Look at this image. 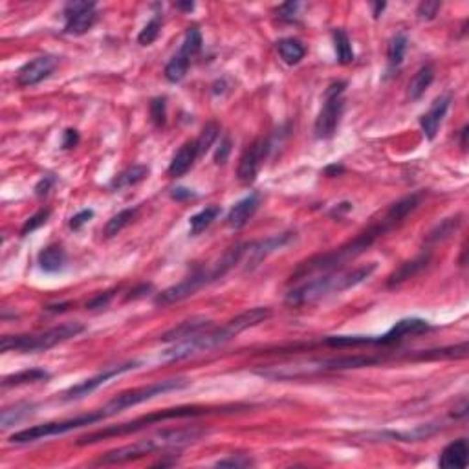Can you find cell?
I'll return each mask as SVG.
<instances>
[{
	"mask_svg": "<svg viewBox=\"0 0 469 469\" xmlns=\"http://www.w3.org/2000/svg\"><path fill=\"white\" fill-rule=\"evenodd\" d=\"M377 268V262H368L365 266L354 268L349 271H329L323 277L312 279L305 284L297 286L290 294L286 295V305L290 306H305L310 303L319 301L324 295L332 294V291H347L350 288H356L361 282H365L368 277L373 275Z\"/></svg>",
	"mask_w": 469,
	"mask_h": 469,
	"instance_id": "cell-1",
	"label": "cell"
},
{
	"mask_svg": "<svg viewBox=\"0 0 469 469\" xmlns=\"http://www.w3.org/2000/svg\"><path fill=\"white\" fill-rule=\"evenodd\" d=\"M237 409V407H203V405H184V407H173V409H164V411L150 412V414L140 416L136 420L125 421L120 426H108L101 431H94L88 435L81 436L78 440V445H90L96 442L107 440V438H116V436H127L138 431L147 429L149 426L161 424V421L175 420V418H194V416L213 414V412H224Z\"/></svg>",
	"mask_w": 469,
	"mask_h": 469,
	"instance_id": "cell-2",
	"label": "cell"
},
{
	"mask_svg": "<svg viewBox=\"0 0 469 469\" xmlns=\"http://www.w3.org/2000/svg\"><path fill=\"white\" fill-rule=\"evenodd\" d=\"M81 332H85V324L73 321V323H63L54 329L41 332V334H26V335H4L0 341V350L2 352H22V354H35L44 352L64 343L68 339L75 338Z\"/></svg>",
	"mask_w": 469,
	"mask_h": 469,
	"instance_id": "cell-3",
	"label": "cell"
},
{
	"mask_svg": "<svg viewBox=\"0 0 469 469\" xmlns=\"http://www.w3.org/2000/svg\"><path fill=\"white\" fill-rule=\"evenodd\" d=\"M237 335V329L233 326L231 321H228L220 329L203 330L200 334L176 341V343L171 345L169 349L161 352V359L164 361H184V359L193 358L200 352H209V350H215L218 347H224Z\"/></svg>",
	"mask_w": 469,
	"mask_h": 469,
	"instance_id": "cell-4",
	"label": "cell"
},
{
	"mask_svg": "<svg viewBox=\"0 0 469 469\" xmlns=\"http://www.w3.org/2000/svg\"><path fill=\"white\" fill-rule=\"evenodd\" d=\"M228 266L224 264L222 259H218L217 262H213L211 266L208 268H200L194 273H191L189 277H185L184 281H180L178 284L171 286L167 290H164L161 294L156 295L154 305L156 306H171L180 301L187 299L193 294L203 288L205 284H211V282L222 279L226 273H228Z\"/></svg>",
	"mask_w": 469,
	"mask_h": 469,
	"instance_id": "cell-5",
	"label": "cell"
},
{
	"mask_svg": "<svg viewBox=\"0 0 469 469\" xmlns=\"http://www.w3.org/2000/svg\"><path fill=\"white\" fill-rule=\"evenodd\" d=\"M187 385L189 380L175 377V380H164V382L150 383V385H145V387L123 391L120 392L117 396L112 398L107 405L101 407V412L105 414V418H110V416L120 414L121 411H127V409H131V407L149 402V400H152V398L156 396H161V394H167V392L173 391H182V389H185Z\"/></svg>",
	"mask_w": 469,
	"mask_h": 469,
	"instance_id": "cell-6",
	"label": "cell"
},
{
	"mask_svg": "<svg viewBox=\"0 0 469 469\" xmlns=\"http://www.w3.org/2000/svg\"><path fill=\"white\" fill-rule=\"evenodd\" d=\"M107 420L105 414L101 412V409L97 411L87 412V414H79L73 416V418H68V420H59V421H48V424H41V426L28 427V429H22L19 433L10 436V444H31V442L43 440V438H50V436H59V435H66L73 429H81V427L94 426L97 421Z\"/></svg>",
	"mask_w": 469,
	"mask_h": 469,
	"instance_id": "cell-7",
	"label": "cell"
},
{
	"mask_svg": "<svg viewBox=\"0 0 469 469\" xmlns=\"http://www.w3.org/2000/svg\"><path fill=\"white\" fill-rule=\"evenodd\" d=\"M345 88H347V81H335L326 88L324 105L314 125V134L317 140H330L338 132L339 121L345 112Z\"/></svg>",
	"mask_w": 469,
	"mask_h": 469,
	"instance_id": "cell-8",
	"label": "cell"
},
{
	"mask_svg": "<svg viewBox=\"0 0 469 469\" xmlns=\"http://www.w3.org/2000/svg\"><path fill=\"white\" fill-rule=\"evenodd\" d=\"M97 4L87 2V0H72L66 2L63 8V15L66 19L64 34L66 35H82L88 29H92L97 20Z\"/></svg>",
	"mask_w": 469,
	"mask_h": 469,
	"instance_id": "cell-9",
	"label": "cell"
},
{
	"mask_svg": "<svg viewBox=\"0 0 469 469\" xmlns=\"http://www.w3.org/2000/svg\"><path fill=\"white\" fill-rule=\"evenodd\" d=\"M140 365H141L140 361H127V363H123V365H116V367L105 368L103 373L96 374V376H92V377H88V380H85V382L78 383V385H73V387L68 389V391L63 394V400L64 402H75V400H81V398L92 394V392L96 391V389L101 387V385H105V383H107L108 380H112V377L121 376V374H125V373H131V370L138 368Z\"/></svg>",
	"mask_w": 469,
	"mask_h": 469,
	"instance_id": "cell-10",
	"label": "cell"
},
{
	"mask_svg": "<svg viewBox=\"0 0 469 469\" xmlns=\"http://www.w3.org/2000/svg\"><path fill=\"white\" fill-rule=\"evenodd\" d=\"M271 150V141L268 138H259L244 150V154L240 156V161H238V169L237 176L242 184H253L261 171L262 164L268 158Z\"/></svg>",
	"mask_w": 469,
	"mask_h": 469,
	"instance_id": "cell-11",
	"label": "cell"
},
{
	"mask_svg": "<svg viewBox=\"0 0 469 469\" xmlns=\"http://www.w3.org/2000/svg\"><path fill=\"white\" fill-rule=\"evenodd\" d=\"M55 68H57V57L54 55H41V57L31 59L17 73V85L22 88L35 87L44 79H48Z\"/></svg>",
	"mask_w": 469,
	"mask_h": 469,
	"instance_id": "cell-12",
	"label": "cell"
},
{
	"mask_svg": "<svg viewBox=\"0 0 469 469\" xmlns=\"http://www.w3.org/2000/svg\"><path fill=\"white\" fill-rule=\"evenodd\" d=\"M431 324L426 319H420V317H405V319H400L398 323H394L389 332H385L383 335H376V347H389V345H396L400 341L407 338H412V335H420L424 332H429Z\"/></svg>",
	"mask_w": 469,
	"mask_h": 469,
	"instance_id": "cell-13",
	"label": "cell"
},
{
	"mask_svg": "<svg viewBox=\"0 0 469 469\" xmlns=\"http://www.w3.org/2000/svg\"><path fill=\"white\" fill-rule=\"evenodd\" d=\"M294 238H295V233L286 231V233H281V235H273V237L266 238V240L253 242V244H250V246H247V252H246L247 253L246 270L252 271L253 268L259 266L264 259H268L271 253L279 252V250L288 246Z\"/></svg>",
	"mask_w": 469,
	"mask_h": 469,
	"instance_id": "cell-14",
	"label": "cell"
},
{
	"mask_svg": "<svg viewBox=\"0 0 469 469\" xmlns=\"http://www.w3.org/2000/svg\"><path fill=\"white\" fill-rule=\"evenodd\" d=\"M205 435V431L200 427H180V429L161 431L158 435L150 436L154 440L158 451L160 449H180L189 444H194Z\"/></svg>",
	"mask_w": 469,
	"mask_h": 469,
	"instance_id": "cell-15",
	"label": "cell"
},
{
	"mask_svg": "<svg viewBox=\"0 0 469 469\" xmlns=\"http://www.w3.org/2000/svg\"><path fill=\"white\" fill-rule=\"evenodd\" d=\"M158 451L154 440L152 438H145V440L136 442L132 445H125V447H120V449L108 451L107 455H103L101 459L97 460L99 466H110V464H125V462H131V460H138L141 456L149 455V453H154Z\"/></svg>",
	"mask_w": 469,
	"mask_h": 469,
	"instance_id": "cell-16",
	"label": "cell"
},
{
	"mask_svg": "<svg viewBox=\"0 0 469 469\" xmlns=\"http://www.w3.org/2000/svg\"><path fill=\"white\" fill-rule=\"evenodd\" d=\"M449 105H451V96L436 97L429 110L420 117V127L427 140H435L436 138L438 129H440L442 125V120H444L447 110H449Z\"/></svg>",
	"mask_w": 469,
	"mask_h": 469,
	"instance_id": "cell-17",
	"label": "cell"
},
{
	"mask_svg": "<svg viewBox=\"0 0 469 469\" xmlns=\"http://www.w3.org/2000/svg\"><path fill=\"white\" fill-rule=\"evenodd\" d=\"M259 205H261V194L259 193L247 194V196H244L242 200H238V202L229 209L228 218H226V222H228L229 228L233 229L244 228V226L250 222V218L257 213Z\"/></svg>",
	"mask_w": 469,
	"mask_h": 469,
	"instance_id": "cell-18",
	"label": "cell"
},
{
	"mask_svg": "<svg viewBox=\"0 0 469 469\" xmlns=\"http://www.w3.org/2000/svg\"><path fill=\"white\" fill-rule=\"evenodd\" d=\"M208 329H211V321H209L208 317H193V319L184 321V323H180L178 326H173L171 330H167L160 339L164 343H176V341H182V339H187L191 338V335H196Z\"/></svg>",
	"mask_w": 469,
	"mask_h": 469,
	"instance_id": "cell-19",
	"label": "cell"
},
{
	"mask_svg": "<svg viewBox=\"0 0 469 469\" xmlns=\"http://www.w3.org/2000/svg\"><path fill=\"white\" fill-rule=\"evenodd\" d=\"M429 262H431V250H427V252H424L421 255L412 259V261L403 262L402 266L398 268V270L394 271L391 277H389L387 286L389 288H396V286L403 284V282L409 281L411 277L418 275L421 270H426Z\"/></svg>",
	"mask_w": 469,
	"mask_h": 469,
	"instance_id": "cell-20",
	"label": "cell"
},
{
	"mask_svg": "<svg viewBox=\"0 0 469 469\" xmlns=\"http://www.w3.org/2000/svg\"><path fill=\"white\" fill-rule=\"evenodd\" d=\"M199 158V150H196V143L193 141H187L184 145L180 147L178 152L173 156V160L169 164V169H167V175L171 178H180V176H184L193 164Z\"/></svg>",
	"mask_w": 469,
	"mask_h": 469,
	"instance_id": "cell-21",
	"label": "cell"
},
{
	"mask_svg": "<svg viewBox=\"0 0 469 469\" xmlns=\"http://www.w3.org/2000/svg\"><path fill=\"white\" fill-rule=\"evenodd\" d=\"M468 455H469V445L466 438H459V440L451 442L444 447L440 453V460L438 464L444 469L453 468H466L468 466Z\"/></svg>",
	"mask_w": 469,
	"mask_h": 469,
	"instance_id": "cell-22",
	"label": "cell"
},
{
	"mask_svg": "<svg viewBox=\"0 0 469 469\" xmlns=\"http://www.w3.org/2000/svg\"><path fill=\"white\" fill-rule=\"evenodd\" d=\"M37 262H39L41 270L46 273H57L66 266V252L59 244H50L41 250L37 255Z\"/></svg>",
	"mask_w": 469,
	"mask_h": 469,
	"instance_id": "cell-23",
	"label": "cell"
},
{
	"mask_svg": "<svg viewBox=\"0 0 469 469\" xmlns=\"http://www.w3.org/2000/svg\"><path fill=\"white\" fill-rule=\"evenodd\" d=\"M442 429V424L438 421H433V424H421V426L414 427V429L409 431H400V433H394V431H389V433H383V436H389L392 440H400V442H420L427 440L433 435H436L438 431Z\"/></svg>",
	"mask_w": 469,
	"mask_h": 469,
	"instance_id": "cell-24",
	"label": "cell"
},
{
	"mask_svg": "<svg viewBox=\"0 0 469 469\" xmlns=\"http://www.w3.org/2000/svg\"><path fill=\"white\" fill-rule=\"evenodd\" d=\"M433 81H435V68H433V64H424L414 73V78L411 79V82H409V90H407L409 99L411 101H418L427 92V88L433 85Z\"/></svg>",
	"mask_w": 469,
	"mask_h": 469,
	"instance_id": "cell-25",
	"label": "cell"
},
{
	"mask_svg": "<svg viewBox=\"0 0 469 469\" xmlns=\"http://www.w3.org/2000/svg\"><path fill=\"white\" fill-rule=\"evenodd\" d=\"M52 374L44 368H26V370H20V373L10 374L2 380V387L10 389V387H19V385H29V383H39L50 380Z\"/></svg>",
	"mask_w": 469,
	"mask_h": 469,
	"instance_id": "cell-26",
	"label": "cell"
},
{
	"mask_svg": "<svg viewBox=\"0 0 469 469\" xmlns=\"http://www.w3.org/2000/svg\"><path fill=\"white\" fill-rule=\"evenodd\" d=\"M149 176V167L147 165H131V167H127L123 173L116 176V178L110 182V187L114 191H121V189L132 187V185H138L140 182Z\"/></svg>",
	"mask_w": 469,
	"mask_h": 469,
	"instance_id": "cell-27",
	"label": "cell"
},
{
	"mask_svg": "<svg viewBox=\"0 0 469 469\" xmlns=\"http://www.w3.org/2000/svg\"><path fill=\"white\" fill-rule=\"evenodd\" d=\"M277 50H279V55L284 61L286 64H299L306 55V48L303 46V43L294 37H286V39H281L277 43Z\"/></svg>",
	"mask_w": 469,
	"mask_h": 469,
	"instance_id": "cell-28",
	"label": "cell"
},
{
	"mask_svg": "<svg viewBox=\"0 0 469 469\" xmlns=\"http://www.w3.org/2000/svg\"><path fill=\"white\" fill-rule=\"evenodd\" d=\"M460 224H462V215H455V217L444 218L440 224H436L435 228L427 233L426 244L427 246H433V244H438V242L449 238L451 235H453V233L460 228Z\"/></svg>",
	"mask_w": 469,
	"mask_h": 469,
	"instance_id": "cell-29",
	"label": "cell"
},
{
	"mask_svg": "<svg viewBox=\"0 0 469 469\" xmlns=\"http://www.w3.org/2000/svg\"><path fill=\"white\" fill-rule=\"evenodd\" d=\"M220 215H222V208H220V205H208L205 209H202V211H199L196 215H193L191 220H189L191 235L196 237V235H200L202 231H205V229H208Z\"/></svg>",
	"mask_w": 469,
	"mask_h": 469,
	"instance_id": "cell-30",
	"label": "cell"
},
{
	"mask_svg": "<svg viewBox=\"0 0 469 469\" xmlns=\"http://www.w3.org/2000/svg\"><path fill=\"white\" fill-rule=\"evenodd\" d=\"M136 215H138V208L123 209V211H120L117 215H114V217H112L110 220L107 222L105 229H103V235H105V238L116 237L117 233H121L123 229L127 228V226H129V224H132V220L136 218Z\"/></svg>",
	"mask_w": 469,
	"mask_h": 469,
	"instance_id": "cell-31",
	"label": "cell"
},
{
	"mask_svg": "<svg viewBox=\"0 0 469 469\" xmlns=\"http://www.w3.org/2000/svg\"><path fill=\"white\" fill-rule=\"evenodd\" d=\"M334 48H335V55H338L339 64H350L356 57L352 48V43H350L349 35L345 29H335L334 31Z\"/></svg>",
	"mask_w": 469,
	"mask_h": 469,
	"instance_id": "cell-32",
	"label": "cell"
},
{
	"mask_svg": "<svg viewBox=\"0 0 469 469\" xmlns=\"http://www.w3.org/2000/svg\"><path fill=\"white\" fill-rule=\"evenodd\" d=\"M200 50H202V34H200V29L196 26H191V28L185 31L184 43L180 46V55H184L185 59L196 57L200 54Z\"/></svg>",
	"mask_w": 469,
	"mask_h": 469,
	"instance_id": "cell-33",
	"label": "cell"
},
{
	"mask_svg": "<svg viewBox=\"0 0 469 469\" xmlns=\"http://www.w3.org/2000/svg\"><path fill=\"white\" fill-rule=\"evenodd\" d=\"M407 46H409V39H407L405 34H398L391 39L387 50V59H389V66L398 68L403 63V57H405Z\"/></svg>",
	"mask_w": 469,
	"mask_h": 469,
	"instance_id": "cell-34",
	"label": "cell"
},
{
	"mask_svg": "<svg viewBox=\"0 0 469 469\" xmlns=\"http://www.w3.org/2000/svg\"><path fill=\"white\" fill-rule=\"evenodd\" d=\"M218 134H220V127H218L217 121H209V123H205V127L202 129L200 136L194 140L196 150H199V156L205 154V152L213 147L215 141L218 140Z\"/></svg>",
	"mask_w": 469,
	"mask_h": 469,
	"instance_id": "cell-35",
	"label": "cell"
},
{
	"mask_svg": "<svg viewBox=\"0 0 469 469\" xmlns=\"http://www.w3.org/2000/svg\"><path fill=\"white\" fill-rule=\"evenodd\" d=\"M189 64H191V61L189 59H185L184 55L176 54L175 57L171 59L169 63H167V66H165V79L169 82H180L182 79L187 75V70H189Z\"/></svg>",
	"mask_w": 469,
	"mask_h": 469,
	"instance_id": "cell-36",
	"label": "cell"
},
{
	"mask_svg": "<svg viewBox=\"0 0 469 469\" xmlns=\"http://www.w3.org/2000/svg\"><path fill=\"white\" fill-rule=\"evenodd\" d=\"M160 29H161V13H156L154 17L147 22L145 28L140 31V35H138V43H140L141 46H149V44H152L156 39H158Z\"/></svg>",
	"mask_w": 469,
	"mask_h": 469,
	"instance_id": "cell-37",
	"label": "cell"
},
{
	"mask_svg": "<svg viewBox=\"0 0 469 469\" xmlns=\"http://www.w3.org/2000/svg\"><path fill=\"white\" fill-rule=\"evenodd\" d=\"M149 112H150V120H152V123H154L158 129L165 127V123H167V97L165 96L152 97L149 105Z\"/></svg>",
	"mask_w": 469,
	"mask_h": 469,
	"instance_id": "cell-38",
	"label": "cell"
},
{
	"mask_svg": "<svg viewBox=\"0 0 469 469\" xmlns=\"http://www.w3.org/2000/svg\"><path fill=\"white\" fill-rule=\"evenodd\" d=\"M31 409H34L31 405H17L15 409H4L2 411V427L6 429V427L13 426V424L22 420V418L29 416L31 414Z\"/></svg>",
	"mask_w": 469,
	"mask_h": 469,
	"instance_id": "cell-39",
	"label": "cell"
},
{
	"mask_svg": "<svg viewBox=\"0 0 469 469\" xmlns=\"http://www.w3.org/2000/svg\"><path fill=\"white\" fill-rule=\"evenodd\" d=\"M48 218H50V209H41V211H37L35 215H31V217L24 222L22 229H20V237H26L29 233H34L35 229H39L41 226H44V224L48 222Z\"/></svg>",
	"mask_w": 469,
	"mask_h": 469,
	"instance_id": "cell-40",
	"label": "cell"
},
{
	"mask_svg": "<svg viewBox=\"0 0 469 469\" xmlns=\"http://www.w3.org/2000/svg\"><path fill=\"white\" fill-rule=\"evenodd\" d=\"M442 8V2L438 0H426V2H420L418 4V10H416V15H418V19L420 20H433L438 15Z\"/></svg>",
	"mask_w": 469,
	"mask_h": 469,
	"instance_id": "cell-41",
	"label": "cell"
},
{
	"mask_svg": "<svg viewBox=\"0 0 469 469\" xmlns=\"http://www.w3.org/2000/svg\"><path fill=\"white\" fill-rule=\"evenodd\" d=\"M217 468H250V466H255V460H252L250 456H244V455H233V456H228V459H222L218 460Z\"/></svg>",
	"mask_w": 469,
	"mask_h": 469,
	"instance_id": "cell-42",
	"label": "cell"
},
{
	"mask_svg": "<svg viewBox=\"0 0 469 469\" xmlns=\"http://www.w3.org/2000/svg\"><path fill=\"white\" fill-rule=\"evenodd\" d=\"M231 147H233L231 138H229V136L222 138V141H220L218 149L215 150V164H217V165L226 164V161H228V158H229V154H231Z\"/></svg>",
	"mask_w": 469,
	"mask_h": 469,
	"instance_id": "cell-43",
	"label": "cell"
},
{
	"mask_svg": "<svg viewBox=\"0 0 469 469\" xmlns=\"http://www.w3.org/2000/svg\"><path fill=\"white\" fill-rule=\"evenodd\" d=\"M92 218H94L92 209H82V211H79L78 215H73V217L70 218L68 226H70V229H73V231H78V229H81L85 224L90 222Z\"/></svg>",
	"mask_w": 469,
	"mask_h": 469,
	"instance_id": "cell-44",
	"label": "cell"
},
{
	"mask_svg": "<svg viewBox=\"0 0 469 469\" xmlns=\"http://www.w3.org/2000/svg\"><path fill=\"white\" fill-rule=\"evenodd\" d=\"M299 8H301L299 2H286V4L279 6L277 13H279V17H281L282 20L291 22V20L295 19V15H297V10H299Z\"/></svg>",
	"mask_w": 469,
	"mask_h": 469,
	"instance_id": "cell-45",
	"label": "cell"
},
{
	"mask_svg": "<svg viewBox=\"0 0 469 469\" xmlns=\"http://www.w3.org/2000/svg\"><path fill=\"white\" fill-rule=\"evenodd\" d=\"M114 297V291H105V294H97L92 301H88L87 308L88 310H99V308H107L108 303Z\"/></svg>",
	"mask_w": 469,
	"mask_h": 469,
	"instance_id": "cell-46",
	"label": "cell"
},
{
	"mask_svg": "<svg viewBox=\"0 0 469 469\" xmlns=\"http://www.w3.org/2000/svg\"><path fill=\"white\" fill-rule=\"evenodd\" d=\"M54 184H55L54 176L52 175L44 176V178H41L39 182H37V185H35V194L43 199V196H46V194L50 193V189L54 187Z\"/></svg>",
	"mask_w": 469,
	"mask_h": 469,
	"instance_id": "cell-47",
	"label": "cell"
},
{
	"mask_svg": "<svg viewBox=\"0 0 469 469\" xmlns=\"http://www.w3.org/2000/svg\"><path fill=\"white\" fill-rule=\"evenodd\" d=\"M79 140H81V138H79V132L75 131V129H66V131L63 132V143H61V145H63L64 150H70L73 149V147H78Z\"/></svg>",
	"mask_w": 469,
	"mask_h": 469,
	"instance_id": "cell-48",
	"label": "cell"
},
{
	"mask_svg": "<svg viewBox=\"0 0 469 469\" xmlns=\"http://www.w3.org/2000/svg\"><path fill=\"white\" fill-rule=\"evenodd\" d=\"M149 291H152V284H147V282H143V284L136 286L134 290H131V294L127 295V301L141 299V297H145V295H149Z\"/></svg>",
	"mask_w": 469,
	"mask_h": 469,
	"instance_id": "cell-49",
	"label": "cell"
},
{
	"mask_svg": "<svg viewBox=\"0 0 469 469\" xmlns=\"http://www.w3.org/2000/svg\"><path fill=\"white\" fill-rule=\"evenodd\" d=\"M194 196H196V194H194L191 189H185V187H178L171 193V199L176 200V202H184V200L194 199Z\"/></svg>",
	"mask_w": 469,
	"mask_h": 469,
	"instance_id": "cell-50",
	"label": "cell"
},
{
	"mask_svg": "<svg viewBox=\"0 0 469 469\" xmlns=\"http://www.w3.org/2000/svg\"><path fill=\"white\" fill-rule=\"evenodd\" d=\"M345 173V167L341 164H332V165H326L323 171L324 176H329V178H334V176H339L343 175Z\"/></svg>",
	"mask_w": 469,
	"mask_h": 469,
	"instance_id": "cell-51",
	"label": "cell"
},
{
	"mask_svg": "<svg viewBox=\"0 0 469 469\" xmlns=\"http://www.w3.org/2000/svg\"><path fill=\"white\" fill-rule=\"evenodd\" d=\"M349 211H352V203L350 202H343V203H339V205H335L334 209H332V211H330V215H332V217H341V215H345V213H349Z\"/></svg>",
	"mask_w": 469,
	"mask_h": 469,
	"instance_id": "cell-52",
	"label": "cell"
},
{
	"mask_svg": "<svg viewBox=\"0 0 469 469\" xmlns=\"http://www.w3.org/2000/svg\"><path fill=\"white\" fill-rule=\"evenodd\" d=\"M466 414H468V402L462 400L460 405L453 409V416H455V418H466Z\"/></svg>",
	"mask_w": 469,
	"mask_h": 469,
	"instance_id": "cell-53",
	"label": "cell"
},
{
	"mask_svg": "<svg viewBox=\"0 0 469 469\" xmlns=\"http://www.w3.org/2000/svg\"><path fill=\"white\" fill-rule=\"evenodd\" d=\"M385 8H387V4H385V2H374V4H373V15H374V19H380V17H382V13H383V10H385Z\"/></svg>",
	"mask_w": 469,
	"mask_h": 469,
	"instance_id": "cell-54",
	"label": "cell"
},
{
	"mask_svg": "<svg viewBox=\"0 0 469 469\" xmlns=\"http://www.w3.org/2000/svg\"><path fill=\"white\" fill-rule=\"evenodd\" d=\"M66 306H70V303H61V305H50V306H46V310H48V312H54V314H57V312H64V310H66Z\"/></svg>",
	"mask_w": 469,
	"mask_h": 469,
	"instance_id": "cell-55",
	"label": "cell"
},
{
	"mask_svg": "<svg viewBox=\"0 0 469 469\" xmlns=\"http://www.w3.org/2000/svg\"><path fill=\"white\" fill-rule=\"evenodd\" d=\"M176 8L182 11H193L194 10V4L193 2H176Z\"/></svg>",
	"mask_w": 469,
	"mask_h": 469,
	"instance_id": "cell-56",
	"label": "cell"
},
{
	"mask_svg": "<svg viewBox=\"0 0 469 469\" xmlns=\"http://www.w3.org/2000/svg\"><path fill=\"white\" fill-rule=\"evenodd\" d=\"M466 136H468V127H464L462 131H460V145H462V149H466Z\"/></svg>",
	"mask_w": 469,
	"mask_h": 469,
	"instance_id": "cell-57",
	"label": "cell"
}]
</instances>
